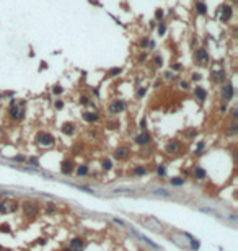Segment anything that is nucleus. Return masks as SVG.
<instances>
[{"instance_id":"10","label":"nucleus","mask_w":238,"mask_h":251,"mask_svg":"<svg viewBox=\"0 0 238 251\" xmlns=\"http://www.w3.org/2000/svg\"><path fill=\"white\" fill-rule=\"evenodd\" d=\"M69 248L72 251H83V248H85L83 238H78V236L72 238V240H70V243H69Z\"/></svg>"},{"instance_id":"12","label":"nucleus","mask_w":238,"mask_h":251,"mask_svg":"<svg viewBox=\"0 0 238 251\" xmlns=\"http://www.w3.org/2000/svg\"><path fill=\"white\" fill-rule=\"evenodd\" d=\"M179 149H181V142H179V140H171L170 144L165 147V152L170 153V155H173V153H178Z\"/></svg>"},{"instance_id":"22","label":"nucleus","mask_w":238,"mask_h":251,"mask_svg":"<svg viewBox=\"0 0 238 251\" xmlns=\"http://www.w3.org/2000/svg\"><path fill=\"white\" fill-rule=\"evenodd\" d=\"M90 171V168H88V165H78V168H77V176L78 178H83V176H87Z\"/></svg>"},{"instance_id":"50","label":"nucleus","mask_w":238,"mask_h":251,"mask_svg":"<svg viewBox=\"0 0 238 251\" xmlns=\"http://www.w3.org/2000/svg\"><path fill=\"white\" fill-rule=\"evenodd\" d=\"M62 251H72V249H70V248H64Z\"/></svg>"},{"instance_id":"38","label":"nucleus","mask_w":238,"mask_h":251,"mask_svg":"<svg viewBox=\"0 0 238 251\" xmlns=\"http://www.w3.org/2000/svg\"><path fill=\"white\" fill-rule=\"evenodd\" d=\"M163 64V57H161V56H157L155 57V65H161Z\"/></svg>"},{"instance_id":"29","label":"nucleus","mask_w":238,"mask_h":251,"mask_svg":"<svg viewBox=\"0 0 238 251\" xmlns=\"http://www.w3.org/2000/svg\"><path fill=\"white\" fill-rule=\"evenodd\" d=\"M54 212H56V204L49 202V204L46 206V214H54Z\"/></svg>"},{"instance_id":"44","label":"nucleus","mask_w":238,"mask_h":251,"mask_svg":"<svg viewBox=\"0 0 238 251\" xmlns=\"http://www.w3.org/2000/svg\"><path fill=\"white\" fill-rule=\"evenodd\" d=\"M139 62H145V54H140L139 56Z\"/></svg>"},{"instance_id":"33","label":"nucleus","mask_w":238,"mask_h":251,"mask_svg":"<svg viewBox=\"0 0 238 251\" xmlns=\"http://www.w3.org/2000/svg\"><path fill=\"white\" fill-rule=\"evenodd\" d=\"M155 18L158 21H161V18H163V10H160V8H157L155 10Z\"/></svg>"},{"instance_id":"24","label":"nucleus","mask_w":238,"mask_h":251,"mask_svg":"<svg viewBox=\"0 0 238 251\" xmlns=\"http://www.w3.org/2000/svg\"><path fill=\"white\" fill-rule=\"evenodd\" d=\"M170 183H171V186H183V184H184V178H179V176L171 178Z\"/></svg>"},{"instance_id":"28","label":"nucleus","mask_w":238,"mask_h":251,"mask_svg":"<svg viewBox=\"0 0 238 251\" xmlns=\"http://www.w3.org/2000/svg\"><path fill=\"white\" fill-rule=\"evenodd\" d=\"M52 93H54V95H62L64 88L60 87V85H54V87H52Z\"/></svg>"},{"instance_id":"14","label":"nucleus","mask_w":238,"mask_h":251,"mask_svg":"<svg viewBox=\"0 0 238 251\" xmlns=\"http://www.w3.org/2000/svg\"><path fill=\"white\" fill-rule=\"evenodd\" d=\"M83 121L85 122H88V124H93V122H96L98 121V113H93V111H85L83 114Z\"/></svg>"},{"instance_id":"25","label":"nucleus","mask_w":238,"mask_h":251,"mask_svg":"<svg viewBox=\"0 0 238 251\" xmlns=\"http://www.w3.org/2000/svg\"><path fill=\"white\" fill-rule=\"evenodd\" d=\"M121 72H122L121 67H114V69H109L108 70V75H109V77H116V75H119Z\"/></svg>"},{"instance_id":"52","label":"nucleus","mask_w":238,"mask_h":251,"mask_svg":"<svg viewBox=\"0 0 238 251\" xmlns=\"http://www.w3.org/2000/svg\"><path fill=\"white\" fill-rule=\"evenodd\" d=\"M3 251H12V249H3Z\"/></svg>"},{"instance_id":"8","label":"nucleus","mask_w":238,"mask_h":251,"mask_svg":"<svg viewBox=\"0 0 238 251\" xmlns=\"http://www.w3.org/2000/svg\"><path fill=\"white\" fill-rule=\"evenodd\" d=\"M23 212H25V215H30L34 219L38 215V212H39V207H38L34 202H25V204H23Z\"/></svg>"},{"instance_id":"46","label":"nucleus","mask_w":238,"mask_h":251,"mask_svg":"<svg viewBox=\"0 0 238 251\" xmlns=\"http://www.w3.org/2000/svg\"><path fill=\"white\" fill-rule=\"evenodd\" d=\"M36 245H46V240H44V238H42V240H38Z\"/></svg>"},{"instance_id":"2","label":"nucleus","mask_w":238,"mask_h":251,"mask_svg":"<svg viewBox=\"0 0 238 251\" xmlns=\"http://www.w3.org/2000/svg\"><path fill=\"white\" fill-rule=\"evenodd\" d=\"M36 142L41 147H51V145H54L56 139L49 134V132H39V134L36 135Z\"/></svg>"},{"instance_id":"42","label":"nucleus","mask_w":238,"mask_h":251,"mask_svg":"<svg viewBox=\"0 0 238 251\" xmlns=\"http://www.w3.org/2000/svg\"><path fill=\"white\" fill-rule=\"evenodd\" d=\"M232 117H233V121L238 117V108H233V109H232Z\"/></svg>"},{"instance_id":"47","label":"nucleus","mask_w":238,"mask_h":251,"mask_svg":"<svg viewBox=\"0 0 238 251\" xmlns=\"http://www.w3.org/2000/svg\"><path fill=\"white\" fill-rule=\"evenodd\" d=\"M181 88H184V90H188L189 87H188V83H186V82H181Z\"/></svg>"},{"instance_id":"18","label":"nucleus","mask_w":238,"mask_h":251,"mask_svg":"<svg viewBox=\"0 0 238 251\" xmlns=\"http://www.w3.org/2000/svg\"><path fill=\"white\" fill-rule=\"evenodd\" d=\"M211 78L214 80V82H223L225 72H223V70H214V72H211Z\"/></svg>"},{"instance_id":"1","label":"nucleus","mask_w":238,"mask_h":251,"mask_svg":"<svg viewBox=\"0 0 238 251\" xmlns=\"http://www.w3.org/2000/svg\"><path fill=\"white\" fill-rule=\"evenodd\" d=\"M10 116L13 117V119H16V121L23 119V116H25V103H16V101H12Z\"/></svg>"},{"instance_id":"51","label":"nucleus","mask_w":238,"mask_h":251,"mask_svg":"<svg viewBox=\"0 0 238 251\" xmlns=\"http://www.w3.org/2000/svg\"><path fill=\"white\" fill-rule=\"evenodd\" d=\"M0 251H3V246H0Z\"/></svg>"},{"instance_id":"48","label":"nucleus","mask_w":238,"mask_h":251,"mask_svg":"<svg viewBox=\"0 0 238 251\" xmlns=\"http://www.w3.org/2000/svg\"><path fill=\"white\" fill-rule=\"evenodd\" d=\"M220 113H227V106H225V105L220 106Z\"/></svg>"},{"instance_id":"26","label":"nucleus","mask_w":238,"mask_h":251,"mask_svg":"<svg viewBox=\"0 0 238 251\" xmlns=\"http://www.w3.org/2000/svg\"><path fill=\"white\" fill-rule=\"evenodd\" d=\"M157 30H158V34L160 36H163L165 33H166V25L163 21H158V28H157Z\"/></svg>"},{"instance_id":"17","label":"nucleus","mask_w":238,"mask_h":251,"mask_svg":"<svg viewBox=\"0 0 238 251\" xmlns=\"http://www.w3.org/2000/svg\"><path fill=\"white\" fill-rule=\"evenodd\" d=\"M74 132H75V124H74V122H65V124H62V134L72 135Z\"/></svg>"},{"instance_id":"11","label":"nucleus","mask_w":238,"mask_h":251,"mask_svg":"<svg viewBox=\"0 0 238 251\" xmlns=\"http://www.w3.org/2000/svg\"><path fill=\"white\" fill-rule=\"evenodd\" d=\"M72 171H74V162L72 160H64V162L60 163V173H62L64 176H69Z\"/></svg>"},{"instance_id":"5","label":"nucleus","mask_w":238,"mask_h":251,"mask_svg":"<svg viewBox=\"0 0 238 251\" xmlns=\"http://www.w3.org/2000/svg\"><path fill=\"white\" fill-rule=\"evenodd\" d=\"M235 95V90H233V85L232 83H223V87L220 90V98L222 101H230Z\"/></svg>"},{"instance_id":"3","label":"nucleus","mask_w":238,"mask_h":251,"mask_svg":"<svg viewBox=\"0 0 238 251\" xmlns=\"http://www.w3.org/2000/svg\"><path fill=\"white\" fill-rule=\"evenodd\" d=\"M194 62H196L197 65H207L209 54H207V51L204 49V47H199L196 52H194Z\"/></svg>"},{"instance_id":"15","label":"nucleus","mask_w":238,"mask_h":251,"mask_svg":"<svg viewBox=\"0 0 238 251\" xmlns=\"http://www.w3.org/2000/svg\"><path fill=\"white\" fill-rule=\"evenodd\" d=\"M114 157L117 160H126L129 157V149H127V147H119L116 152H114Z\"/></svg>"},{"instance_id":"30","label":"nucleus","mask_w":238,"mask_h":251,"mask_svg":"<svg viewBox=\"0 0 238 251\" xmlns=\"http://www.w3.org/2000/svg\"><path fill=\"white\" fill-rule=\"evenodd\" d=\"M204 147H206V144H204V142H199L197 147H196V155H201V153H202Z\"/></svg>"},{"instance_id":"40","label":"nucleus","mask_w":238,"mask_h":251,"mask_svg":"<svg viewBox=\"0 0 238 251\" xmlns=\"http://www.w3.org/2000/svg\"><path fill=\"white\" fill-rule=\"evenodd\" d=\"M155 194H161V196H170V192H166L165 189H157Z\"/></svg>"},{"instance_id":"35","label":"nucleus","mask_w":238,"mask_h":251,"mask_svg":"<svg viewBox=\"0 0 238 251\" xmlns=\"http://www.w3.org/2000/svg\"><path fill=\"white\" fill-rule=\"evenodd\" d=\"M147 46H149V39H147V38H142V41H140V47H142V49H147Z\"/></svg>"},{"instance_id":"7","label":"nucleus","mask_w":238,"mask_h":251,"mask_svg":"<svg viewBox=\"0 0 238 251\" xmlns=\"http://www.w3.org/2000/svg\"><path fill=\"white\" fill-rule=\"evenodd\" d=\"M142 224H144L149 230L155 231V233H161V231H163V227H161L155 219H152V217H150V219H147V220H142Z\"/></svg>"},{"instance_id":"20","label":"nucleus","mask_w":238,"mask_h":251,"mask_svg":"<svg viewBox=\"0 0 238 251\" xmlns=\"http://www.w3.org/2000/svg\"><path fill=\"white\" fill-rule=\"evenodd\" d=\"M132 174H134V176L142 178V176H145V174H147V168L142 167V165H139V167H135L134 170H132Z\"/></svg>"},{"instance_id":"23","label":"nucleus","mask_w":238,"mask_h":251,"mask_svg":"<svg viewBox=\"0 0 238 251\" xmlns=\"http://www.w3.org/2000/svg\"><path fill=\"white\" fill-rule=\"evenodd\" d=\"M101 168L104 170V171H109V170H113V162H111V160H108V158H104L103 162H101Z\"/></svg>"},{"instance_id":"37","label":"nucleus","mask_w":238,"mask_h":251,"mask_svg":"<svg viewBox=\"0 0 238 251\" xmlns=\"http://www.w3.org/2000/svg\"><path fill=\"white\" fill-rule=\"evenodd\" d=\"M236 131H238V126L235 124V122H233V124L230 126V129H228V132H230V134H235Z\"/></svg>"},{"instance_id":"16","label":"nucleus","mask_w":238,"mask_h":251,"mask_svg":"<svg viewBox=\"0 0 238 251\" xmlns=\"http://www.w3.org/2000/svg\"><path fill=\"white\" fill-rule=\"evenodd\" d=\"M194 95H196V98L199 101H206V98H207V91H206V88H202V87H196Z\"/></svg>"},{"instance_id":"32","label":"nucleus","mask_w":238,"mask_h":251,"mask_svg":"<svg viewBox=\"0 0 238 251\" xmlns=\"http://www.w3.org/2000/svg\"><path fill=\"white\" fill-rule=\"evenodd\" d=\"M28 162H30V165H33V167H39V160H38L36 157L28 158Z\"/></svg>"},{"instance_id":"41","label":"nucleus","mask_w":238,"mask_h":251,"mask_svg":"<svg viewBox=\"0 0 238 251\" xmlns=\"http://www.w3.org/2000/svg\"><path fill=\"white\" fill-rule=\"evenodd\" d=\"M145 93H147V90H145V88H139V91H137V96H139V98H142V96H144Z\"/></svg>"},{"instance_id":"6","label":"nucleus","mask_w":238,"mask_h":251,"mask_svg":"<svg viewBox=\"0 0 238 251\" xmlns=\"http://www.w3.org/2000/svg\"><path fill=\"white\" fill-rule=\"evenodd\" d=\"M126 108H127L126 101H122V99H117V101H114V103H111V105H109V113H111V114H119V113H124Z\"/></svg>"},{"instance_id":"19","label":"nucleus","mask_w":238,"mask_h":251,"mask_svg":"<svg viewBox=\"0 0 238 251\" xmlns=\"http://www.w3.org/2000/svg\"><path fill=\"white\" fill-rule=\"evenodd\" d=\"M193 173H194V178H196V179H206V176H207V174H206V170L201 168V167H196Z\"/></svg>"},{"instance_id":"43","label":"nucleus","mask_w":238,"mask_h":251,"mask_svg":"<svg viewBox=\"0 0 238 251\" xmlns=\"http://www.w3.org/2000/svg\"><path fill=\"white\" fill-rule=\"evenodd\" d=\"M171 69H175V70H181V64H173V65H171Z\"/></svg>"},{"instance_id":"34","label":"nucleus","mask_w":238,"mask_h":251,"mask_svg":"<svg viewBox=\"0 0 238 251\" xmlns=\"http://www.w3.org/2000/svg\"><path fill=\"white\" fill-rule=\"evenodd\" d=\"M13 162L23 163V162H26V157H23V155H16V157H13Z\"/></svg>"},{"instance_id":"9","label":"nucleus","mask_w":238,"mask_h":251,"mask_svg":"<svg viewBox=\"0 0 238 251\" xmlns=\"http://www.w3.org/2000/svg\"><path fill=\"white\" fill-rule=\"evenodd\" d=\"M134 142L137 145H147V144H150V142H152V134H150V132H147V131H144L142 134H139L135 137Z\"/></svg>"},{"instance_id":"27","label":"nucleus","mask_w":238,"mask_h":251,"mask_svg":"<svg viewBox=\"0 0 238 251\" xmlns=\"http://www.w3.org/2000/svg\"><path fill=\"white\" fill-rule=\"evenodd\" d=\"M0 233H12V228L8 224H2L0 225Z\"/></svg>"},{"instance_id":"4","label":"nucleus","mask_w":238,"mask_h":251,"mask_svg":"<svg viewBox=\"0 0 238 251\" xmlns=\"http://www.w3.org/2000/svg\"><path fill=\"white\" fill-rule=\"evenodd\" d=\"M18 209V202L15 201H0V212L2 214H12Z\"/></svg>"},{"instance_id":"39","label":"nucleus","mask_w":238,"mask_h":251,"mask_svg":"<svg viewBox=\"0 0 238 251\" xmlns=\"http://www.w3.org/2000/svg\"><path fill=\"white\" fill-rule=\"evenodd\" d=\"M62 108H64V101L57 99V101H56V109H62Z\"/></svg>"},{"instance_id":"49","label":"nucleus","mask_w":238,"mask_h":251,"mask_svg":"<svg viewBox=\"0 0 238 251\" xmlns=\"http://www.w3.org/2000/svg\"><path fill=\"white\" fill-rule=\"evenodd\" d=\"M145 124H147V122H145V119H144V121L140 122V127H142V129H145Z\"/></svg>"},{"instance_id":"36","label":"nucleus","mask_w":238,"mask_h":251,"mask_svg":"<svg viewBox=\"0 0 238 251\" xmlns=\"http://www.w3.org/2000/svg\"><path fill=\"white\" fill-rule=\"evenodd\" d=\"M78 101H80V105H88V103H90V99H88V96H80Z\"/></svg>"},{"instance_id":"21","label":"nucleus","mask_w":238,"mask_h":251,"mask_svg":"<svg viewBox=\"0 0 238 251\" xmlns=\"http://www.w3.org/2000/svg\"><path fill=\"white\" fill-rule=\"evenodd\" d=\"M194 8H196L197 15H206V13H207V5H206V3H202V2H196Z\"/></svg>"},{"instance_id":"45","label":"nucleus","mask_w":238,"mask_h":251,"mask_svg":"<svg viewBox=\"0 0 238 251\" xmlns=\"http://www.w3.org/2000/svg\"><path fill=\"white\" fill-rule=\"evenodd\" d=\"M193 80H196V82H197V80H201V75L194 74V75H193Z\"/></svg>"},{"instance_id":"31","label":"nucleus","mask_w":238,"mask_h":251,"mask_svg":"<svg viewBox=\"0 0 238 251\" xmlns=\"http://www.w3.org/2000/svg\"><path fill=\"white\" fill-rule=\"evenodd\" d=\"M165 173H166V170H165V167H157V174H158V176L161 178V176H165Z\"/></svg>"},{"instance_id":"13","label":"nucleus","mask_w":238,"mask_h":251,"mask_svg":"<svg viewBox=\"0 0 238 251\" xmlns=\"http://www.w3.org/2000/svg\"><path fill=\"white\" fill-rule=\"evenodd\" d=\"M232 16H233V8H232L230 5H223V7H222V15H220V21L227 23V21H230V20H232Z\"/></svg>"}]
</instances>
